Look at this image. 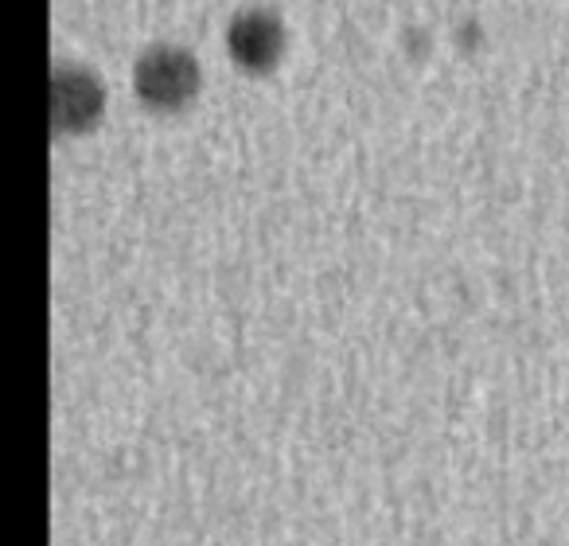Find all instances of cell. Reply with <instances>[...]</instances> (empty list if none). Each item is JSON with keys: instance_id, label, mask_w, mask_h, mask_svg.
Wrapping results in <instances>:
<instances>
[{"instance_id": "6da1fadb", "label": "cell", "mask_w": 569, "mask_h": 546, "mask_svg": "<svg viewBox=\"0 0 569 546\" xmlns=\"http://www.w3.org/2000/svg\"><path fill=\"white\" fill-rule=\"evenodd\" d=\"M199 87H203V67L188 48H172L160 43L149 48L133 67V95L152 113H176L183 106L196 102Z\"/></svg>"}, {"instance_id": "7a4b0ae2", "label": "cell", "mask_w": 569, "mask_h": 546, "mask_svg": "<svg viewBox=\"0 0 569 546\" xmlns=\"http://www.w3.org/2000/svg\"><path fill=\"white\" fill-rule=\"evenodd\" d=\"M106 113V87L94 71L79 63H59L51 71V129L56 137H82L98 129Z\"/></svg>"}, {"instance_id": "3957f363", "label": "cell", "mask_w": 569, "mask_h": 546, "mask_svg": "<svg viewBox=\"0 0 569 546\" xmlns=\"http://www.w3.org/2000/svg\"><path fill=\"white\" fill-rule=\"evenodd\" d=\"M284 24L269 9H242L227 24V56L238 71L246 75H269L284 59Z\"/></svg>"}]
</instances>
